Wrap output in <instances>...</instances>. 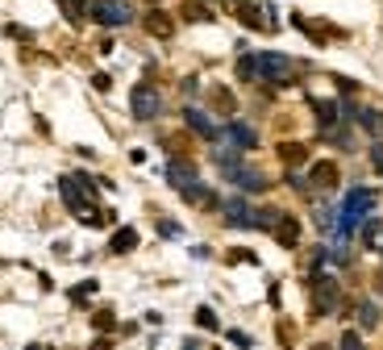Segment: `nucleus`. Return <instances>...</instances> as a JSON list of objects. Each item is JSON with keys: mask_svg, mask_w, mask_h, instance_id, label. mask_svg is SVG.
Returning a JSON list of instances; mask_svg holds the SVG:
<instances>
[{"mask_svg": "<svg viewBox=\"0 0 383 350\" xmlns=\"http://www.w3.org/2000/svg\"><path fill=\"white\" fill-rule=\"evenodd\" d=\"M63 205L84 221V225H108V221H113V217H108V213H100L96 205H92V196H96V184L88 179V175H63Z\"/></svg>", "mask_w": 383, "mask_h": 350, "instance_id": "obj_1", "label": "nucleus"}, {"mask_svg": "<svg viewBox=\"0 0 383 350\" xmlns=\"http://www.w3.org/2000/svg\"><path fill=\"white\" fill-rule=\"evenodd\" d=\"M338 300H342V288H338L334 275H317V279H312V292H308V313H312V317L334 313Z\"/></svg>", "mask_w": 383, "mask_h": 350, "instance_id": "obj_2", "label": "nucleus"}, {"mask_svg": "<svg viewBox=\"0 0 383 350\" xmlns=\"http://www.w3.org/2000/svg\"><path fill=\"white\" fill-rule=\"evenodd\" d=\"M217 163H221V171H225L242 192H267V175L254 171V167H246L242 159H230V150H221V155H217Z\"/></svg>", "mask_w": 383, "mask_h": 350, "instance_id": "obj_3", "label": "nucleus"}, {"mask_svg": "<svg viewBox=\"0 0 383 350\" xmlns=\"http://www.w3.org/2000/svg\"><path fill=\"white\" fill-rule=\"evenodd\" d=\"M296 75H300V67L288 55H258V79L275 84V88H288Z\"/></svg>", "mask_w": 383, "mask_h": 350, "instance_id": "obj_4", "label": "nucleus"}, {"mask_svg": "<svg viewBox=\"0 0 383 350\" xmlns=\"http://www.w3.org/2000/svg\"><path fill=\"white\" fill-rule=\"evenodd\" d=\"M88 13H92L100 25H108V29H121V25L134 21V9L125 5V0H92Z\"/></svg>", "mask_w": 383, "mask_h": 350, "instance_id": "obj_5", "label": "nucleus"}, {"mask_svg": "<svg viewBox=\"0 0 383 350\" xmlns=\"http://www.w3.org/2000/svg\"><path fill=\"white\" fill-rule=\"evenodd\" d=\"M129 109H134V121H154V117L162 113V96H158V88L138 84L134 96H129Z\"/></svg>", "mask_w": 383, "mask_h": 350, "instance_id": "obj_6", "label": "nucleus"}, {"mask_svg": "<svg viewBox=\"0 0 383 350\" xmlns=\"http://www.w3.org/2000/svg\"><path fill=\"white\" fill-rule=\"evenodd\" d=\"M308 188L312 192H334L338 188V163L334 159H321L308 167Z\"/></svg>", "mask_w": 383, "mask_h": 350, "instance_id": "obj_7", "label": "nucleus"}, {"mask_svg": "<svg viewBox=\"0 0 383 350\" xmlns=\"http://www.w3.org/2000/svg\"><path fill=\"white\" fill-rule=\"evenodd\" d=\"M238 13H242V21L250 29H275V9H271V5H254V0H250V5H242Z\"/></svg>", "mask_w": 383, "mask_h": 350, "instance_id": "obj_8", "label": "nucleus"}, {"mask_svg": "<svg viewBox=\"0 0 383 350\" xmlns=\"http://www.w3.org/2000/svg\"><path fill=\"white\" fill-rule=\"evenodd\" d=\"M271 234H275V242H280V246H288V250H292V246H300V221H296V217H288V213H284V217H275Z\"/></svg>", "mask_w": 383, "mask_h": 350, "instance_id": "obj_9", "label": "nucleus"}, {"mask_svg": "<svg viewBox=\"0 0 383 350\" xmlns=\"http://www.w3.org/2000/svg\"><path fill=\"white\" fill-rule=\"evenodd\" d=\"M196 179H200V175H196V167H192L188 159H171V163H167V184H175L180 192H184V188H192Z\"/></svg>", "mask_w": 383, "mask_h": 350, "instance_id": "obj_10", "label": "nucleus"}, {"mask_svg": "<svg viewBox=\"0 0 383 350\" xmlns=\"http://www.w3.org/2000/svg\"><path fill=\"white\" fill-rule=\"evenodd\" d=\"M225 217H230V225H238V229H250V225H258V213L246 205V200H230V205H225Z\"/></svg>", "mask_w": 383, "mask_h": 350, "instance_id": "obj_11", "label": "nucleus"}, {"mask_svg": "<svg viewBox=\"0 0 383 350\" xmlns=\"http://www.w3.org/2000/svg\"><path fill=\"white\" fill-rule=\"evenodd\" d=\"M346 213H354V217H367L371 209H375V192L371 188H354V192H346V205H342Z\"/></svg>", "mask_w": 383, "mask_h": 350, "instance_id": "obj_12", "label": "nucleus"}, {"mask_svg": "<svg viewBox=\"0 0 383 350\" xmlns=\"http://www.w3.org/2000/svg\"><path fill=\"white\" fill-rule=\"evenodd\" d=\"M146 34H154V38H171V34H175V21L162 13V9H150V13H146Z\"/></svg>", "mask_w": 383, "mask_h": 350, "instance_id": "obj_13", "label": "nucleus"}, {"mask_svg": "<svg viewBox=\"0 0 383 350\" xmlns=\"http://www.w3.org/2000/svg\"><path fill=\"white\" fill-rule=\"evenodd\" d=\"M225 138H230L234 146H242V150H254V146H258V134H254L250 125H242V121H230V125H225Z\"/></svg>", "mask_w": 383, "mask_h": 350, "instance_id": "obj_14", "label": "nucleus"}, {"mask_svg": "<svg viewBox=\"0 0 383 350\" xmlns=\"http://www.w3.org/2000/svg\"><path fill=\"white\" fill-rule=\"evenodd\" d=\"M184 121H188V129H192V134H200V138H217V125L208 121V113L188 109V113H184Z\"/></svg>", "mask_w": 383, "mask_h": 350, "instance_id": "obj_15", "label": "nucleus"}, {"mask_svg": "<svg viewBox=\"0 0 383 350\" xmlns=\"http://www.w3.org/2000/svg\"><path fill=\"white\" fill-rule=\"evenodd\" d=\"M208 96H212V109H217V113H225V117H234V109H238V100H234V92H230V88H221V84H217V88H212Z\"/></svg>", "mask_w": 383, "mask_h": 350, "instance_id": "obj_16", "label": "nucleus"}, {"mask_svg": "<svg viewBox=\"0 0 383 350\" xmlns=\"http://www.w3.org/2000/svg\"><path fill=\"white\" fill-rule=\"evenodd\" d=\"M184 200H188V205H200V209H212V205H217V196H212L200 179H196L192 188H184Z\"/></svg>", "mask_w": 383, "mask_h": 350, "instance_id": "obj_17", "label": "nucleus"}, {"mask_svg": "<svg viewBox=\"0 0 383 350\" xmlns=\"http://www.w3.org/2000/svg\"><path fill=\"white\" fill-rule=\"evenodd\" d=\"M134 246H138V229H129V225H125V229H117V234H113V242H108V250H113V255H129Z\"/></svg>", "mask_w": 383, "mask_h": 350, "instance_id": "obj_18", "label": "nucleus"}, {"mask_svg": "<svg viewBox=\"0 0 383 350\" xmlns=\"http://www.w3.org/2000/svg\"><path fill=\"white\" fill-rule=\"evenodd\" d=\"M312 113H317L321 129H334L338 125V105H330V100H312Z\"/></svg>", "mask_w": 383, "mask_h": 350, "instance_id": "obj_19", "label": "nucleus"}, {"mask_svg": "<svg viewBox=\"0 0 383 350\" xmlns=\"http://www.w3.org/2000/svg\"><path fill=\"white\" fill-rule=\"evenodd\" d=\"M180 17H188V21H212V9L204 5V0H184V5H180Z\"/></svg>", "mask_w": 383, "mask_h": 350, "instance_id": "obj_20", "label": "nucleus"}, {"mask_svg": "<svg viewBox=\"0 0 383 350\" xmlns=\"http://www.w3.org/2000/svg\"><path fill=\"white\" fill-rule=\"evenodd\" d=\"M280 159H284L288 167H300V163L308 159V150H304L300 142H284V146H280Z\"/></svg>", "mask_w": 383, "mask_h": 350, "instance_id": "obj_21", "label": "nucleus"}, {"mask_svg": "<svg viewBox=\"0 0 383 350\" xmlns=\"http://www.w3.org/2000/svg\"><path fill=\"white\" fill-rule=\"evenodd\" d=\"M362 242H367V250H379V246H383V221L367 217V225H362Z\"/></svg>", "mask_w": 383, "mask_h": 350, "instance_id": "obj_22", "label": "nucleus"}, {"mask_svg": "<svg viewBox=\"0 0 383 350\" xmlns=\"http://www.w3.org/2000/svg\"><path fill=\"white\" fill-rule=\"evenodd\" d=\"M59 9L67 13V21H75V25H79V21L88 17V0H59Z\"/></svg>", "mask_w": 383, "mask_h": 350, "instance_id": "obj_23", "label": "nucleus"}, {"mask_svg": "<svg viewBox=\"0 0 383 350\" xmlns=\"http://www.w3.org/2000/svg\"><path fill=\"white\" fill-rule=\"evenodd\" d=\"M358 121H362V129H367V134L383 138V113H375V109H362V113H358Z\"/></svg>", "mask_w": 383, "mask_h": 350, "instance_id": "obj_24", "label": "nucleus"}, {"mask_svg": "<svg viewBox=\"0 0 383 350\" xmlns=\"http://www.w3.org/2000/svg\"><path fill=\"white\" fill-rule=\"evenodd\" d=\"M238 75L242 79H258V55H242L238 59Z\"/></svg>", "mask_w": 383, "mask_h": 350, "instance_id": "obj_25", "label": "nucleus"}, {"mask_svg": "<svg viewBox=\"0 0 383 350\" xmlns=\"http://www.w3.org/2000/svg\"><path fill=\"white\" fill-rule=\"evenodd\" d=\"M358 325H362V329H375V325H379V313H375L371 300H367V305H358Z\"/></svg>", "mask_w": 383, "mask_h": 350, "instance_id": "obj_26", "label": "nucleus"}, {"mask_svg": "<svg viewBox=\"0 0 383 350\" xmlns=\"http://www.w3.org/2000/svg\"><path fill=\"white\" fill-rule=\"evenodd\" d=\"M196 325H200V329H217L221 321H217V313H212L208 305H200V309H196Z\"/></svg>", "mask_w": 383, "mask_h": 350, "instance_id": "obj_27", "label": "nucleus"}, {"mask_svg": "<svg viewBox=\"0 0 383 350\" xmlns=\"http://www.w3.org/2000/svg\"><path fill=\"white\" fill-rule=\"evenodd\" d=\"M96 288H100V284H96V279H84V284H79V288H75V292H71V300H88V296H92V292H96Z\"/></svg>", "mask_w": 383, "mask_h": 350, "instance_id": "obj_28", "label": "nucleus"}, {"mask_svg": "<svg viewBox=\"0 0 383 350\" xmlns=\"http://www.w3.org/2000/svg\"><path fill=\"white\" fill-rule=\"evenodd\" d=\"M338 350H362V338H358L354 329H346V334H342V346H338Z\"/></svg>", "mask_w": 383, "mask_h": 350, "instance_id": "obj_29", "label": "nucleus"}, {"mask_svg": "<svg viewBox=\"0 0 383 350\" xmlns=\"http://www.w3.org/2000/svg\"><path fill=\"white\" fill-rule=\"evenodd\" d=\"M92 325H96V329H104V334H108V329H113V313H108V309H100V313H96V317H92Z\"/></svg>", "mask_w": 383, "mask_h": 350, "instance_id": "obj_30", "label": "nucleus"}, {"mask_svg": "<svg viewBox=\"0 0 383 350\" xmlns=\"http://www.w3.org/2000/svg\"><path fill=\"white\" fill-rule=\"evenodd\" d=\"M371 167L383 175V142H375V146H371Z\"/></svg>", "mask_w": 383, "mask_h": 350, "instance_id": "obj_31", "label": "nucleus"}, {"mask_svg": "<svg viewBox=\"0 0 383 350\" xmlns=\"http://www.w3.org/2000/svg\"><path fill=\"white\" fill-rule=\"evenodd\" d=\"M158 234H162V238H180V225H175V221H158Z\"/></svg>", "mask_w": 383, "mask_h": 350, "instance_id": "obj_32", "label": "nucleus"}, {"mask_svg": "<svg viewBox=\"0 0 383 350\" xmlns=\"http://www.w3.org/2000/svg\"><path fill=\"white\" fill-rule=\"evenodd\" d=\"M230 263H254L250 250H230Z\"/></svg>", "mask_w": 383, "mask_h": 350, "instance_id": "obj_33", "label": "nucleus"}, {"mask_svg": "<svg viewBox=\"0 0 383 350\" xmlns=\"http://www.w3.org/2000/svg\"><path fill=\"white\" fill-rule=\"evenodd\" d=\"M108 84H113V79H108V75H92V88H100V92H108Z\"/></svg>", "mask_w": 383, "mask_h": 350, "instance_id": "obj_34", "label": "nucleus"}, {"mask_svg": "<svg viewBox=\"0 0 383 350\" xmlns=\"http://www.w3.org/2000/svg\"><path fill=\"white\" fill-rule=\"evenodd\" d=\"M92 350H113V342H108V338H96V342H92Z\"/></svg>", "mask_w": 383, "mask_h": 350, "instance_id": "obj_35", "label": "nucleus"}, {"mask_svg": "<svg viewBox=\"0 0 383 350\" xmlns=\"http://www.w3.org/2000/svg\"><path fill=\"white\" fill-rule=\"evenodd\" d=\"M230 5H238V9H242V5H250V0H230Z\"/></svg>", "mask_w": 383, "mask_h": 350, "instance_id": "obj_36", "label": "nucleus"}, {"mask_svg": "<svg viewBox=\"0 0 383 350\" xmlns=\"http://www.w3.org/2000/svg\"><path fill=\"white\" fill-rule=\"evenodd\" d=\"M312 350H334V346H312Z\"/></svg>", "mask_w": 383, "mask_h": 350, "instance_id": "obj_37", "label": "nucleus"}, {"mask_svg": "<svg viewBox=\"0 0 383 350\" xmlns=\"http://www.w3.org/2000/svg\"><path fill=\"white\" fill-rule=\"evenodd\" d=\"M25 350H42V346H25Z\"/></svg>", "mask_w": 383, "mask_h": 350, "instance_id": "obj_38", "label": "nucleus"}, {"mask_svg": "<svg viewBox=\"0 0 383 350\" xmlns=\"http://www.w3.org/2000/svg\"><path fill=\"white\" fill-rule=\"evenodd\" d=\"M150 5H158V0H150Z\"/></svg>", "mask_w": 383, "mask_h": 350, "instance_id": "obj_39", "label": "nucleus"}]
</instances>
